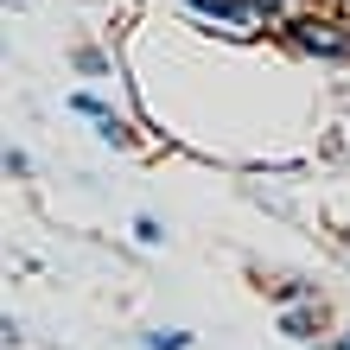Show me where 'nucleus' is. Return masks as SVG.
<instances>
[{
	"mask_svg": "<svg viewBox=\"0 0 350 350\" xmlns=\"http://www.w3.org/2000/svg\"><path fill=\"white\" fill-rule=\"evenodd\" d=\"M134 236L147 242V249H159V242H166V230H159V217H134Z\"/></svg>",
	"mask_w": 350,
	"mask_h": 350,
	"instance_id": "obj_7",
	"label": "nucleus"
},
{
	"mask_svg": "<svg viewBox=\"0 0 350 350\" xmlns=\"http://www.w3.org/2000/svg\"><path fill=\"white\" fill-rule=\"evenodd\" d=\"M96 128H102V140H109V147H134V128H128V121H121V115L96 121Z\"/></svg>",
	"mask_w": 350,
	"mask_h": 350,
	"instance_id": "obj_6",
	"label": "nucleus"
},
{
	"mask_svg": "<svg viewBox=\"0 0 350 350\" xmlns=\"http://www.w3.org/2000/svg\"><path fill=\"white\" fill-rule=\"evenodd\" d=\"M77 70H83V77H109V57H102V51H77Z\"/></svg>",
	"mask_w": 350,
	"mask_h": 350,
	"instance_id": "obj_8",
	"label": "nucleus"
},
{
	"mask_svg": "<svg viewBox=\"0 0 350 350\" xmlns=\"http://www.w3.org/2000/svg\"><path fill=\"white\" fill-rule=\"evenodd\" d=\"M140 344H147V350H185V344H191V332H178V325H159V332H147Z\"/></svg>",
	"mask_w": 350,
	"mask_h": 350,
	"instance_id": "obj_4",
	"label": "nucleus"
},
{
	"mask_svg": "<svg viewBox=\"0 0 350 350\" xmlns=\"http://www.w3.org/2000/svg\"><path fill=\"white\" fill-rule=\"evenodd\" d=\"M280 325H286V338H312V332H319V325H325V306H319L312 293H306L299 306H293V299H286V312H280Z\"/></svg>",
	"mask_w": 350,
	"mask_h": 350,
	"instance_id": "obj_3",
	"label": "nucleus"
},
{
	"mask_svg": "<svg viewBox=\"0 0 350 350\" xmlns=\"http://www.w3.org/2000/svg\"><path fill=\"white\" fill-rule=\"evenodd\" d=\"M338 350H350V325H344V338H338Z\"/></svg>",
	"mask_w": 350,
	"mask_h": 350,
	"instance_id": "obj_10",
	"label": "nucleus"
},
{
	"mask_svg": "<svg viewBox=\"0 0 350 350\" xmlns=\"http://www.w3.org/2000/svg\"><path fill=\"white\" fill-rule=\"evenodd\" d=\"M286 45L306 51V57H325V64H350V26H344V19L299 13L293 26H286Z\"/></svg>",
	"mask_w": 350,
	"mask_h": 350,
	"instance_id": "obj_1",
	"label": "nucleus"
},
{
	"mask_svg": "<svg viewBox=\"0 0 350 350\" xmlns=\"http://www.w3.org/2000/svg\"><path fill=\"white\" fill-rule=\"evenodd\" d=\"M70 109H77V115H90V121H109V115H115L109 102H102V96H90V90H77V96H70Z\"/></svg>",
	"mask_w": 350,
	"mask_h": 350,
	"instance_id": "obj_5",
	"label": "nucleus"
},
{
	"mask_svg": "<svg viewBox=\"0 0 350 350\" xmlns=\"http://www.w3.org/2000/svg\"><path fill=\"white\" fill-rule=\"evenodd\" d=\"M185 7H191V13H204L211 26H223L230 38H255V32H267V26H274L261 0H185Z\"/></svg>",
	"mask_w": 350,
	"mask_h": 350,
	"instance_id": "obj_2",
	"label": "nucleus"
},
{
	"mask_svg": "<svg viewBox=\"0 0 350 350\" xmlns=\"http://www.w3.org/2000/svg\"><path fill=\"white\" fill-rule=\"evenodd\" d=\"M7 172H13V178H32V159L19 153V147H7Z\"/></svg>",
	"mask_w": 350,
	"mask_h": 350,
	"instance_id": "obj_9",
	"label": "nucleus"
}]
</instances>
